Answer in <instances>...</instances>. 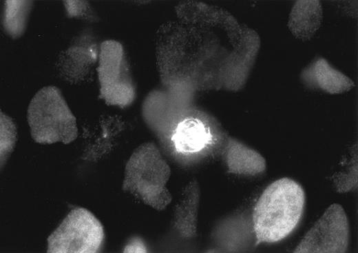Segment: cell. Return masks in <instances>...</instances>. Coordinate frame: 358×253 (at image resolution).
I'll return each mask as SVG.
<instances>
[{"mask_svg": "<svg viewBox=\"0 0 358 253\" xmlns=\"http://www.w3.org/2000/svg\"><path fill=\"white\" fill-rule=\"evenodd\" d=\"M199 26L181 21L162 24L156 37V66L162 88L176 99L193 103L198 91L221 89L220 72L229 52Z\"/></svg>", "mask_w": 358, "mask_h": 253, "instance_id": "1", "label": "cell"}, {"mask_svg": "<svg viewBox=\"0 0 358 253\" xmlns=\"http://www.w3.org/2000/svg\"><path fill=\"white\" fill-rule=\"evenodd\" d=\"M305 203V192L295 180L284 177L271 183L253 209L255 244L274 243L288 236L299 225Z\"/></svg>", "mask_w": 358, "mask_h": 253, "instance_id": "2", "label": "cell"}, {"mask_svg": "<svg viewBox=\"0 0 358 253\" xmlns=\"http://www.w3.org/2000/svg\"><path fill=\"white\" fill-rule=\"evenodd\" d=\"M226 138L217 123L193 106H183L166 131L158 138L160 145L178 162L194 163L221 150Z\"/></svg>", "mask_w": 358, "mask_h": 253, "instance_id": "3", "label": "cell"}, {"mask_svg": "<svg viewBox=\"0 0 358 253\" xmlns=\"http://www.w3.org/2000/svg\"><path fill=\"white\" fill-rule=\"evenodd\" d=\"M171 171L160 149L153 142L143 143L125 164L122 189L143 203L163 210L172 200L167 188Z\"/></svg>", "mask_w": 358, "mask_h": 253, "instance_id": "4", "label": "cell"}, {"mask_svg": "<svg viewBox=\"0 0 358 253\" xmlns=\"http://www.w3.org/2000/svg\"><path fill=\"white\" fill-rule=\"evenodd\" d=\"M27 121L32 139L39 144H68L78 136L76 117L60 89L54 85L35 93L28 107Z\"/></svg>", "mask_w": 358, "mask_h": 253, "instance_id": "5", "label": "cell"}, {"mask_svg": "<svg viewBox=\"0 0 358 253\" xmlns=\"http://www.w3.org/2000/svg\"><path fill=\"white\" fill-rule=\"evenodd\" d=\"M96 72L99 97L106 104L125 108L133 103L136 87L122 43L114 39L101 43Z\"/></svg>", "mask_w": 358, "mask_h": 253, "instance_id": "6", "label": "cell"}, {"mask_svg": "<svg viewBox=\"0 0 358 253\" xmlns=\"http://www.w3.org/2000/svg\"><path fill=\"white\" fill-rule=\"evenodd\" d=\"M103 224L89 210L76 207L47 239L48 253H97L105 242Z\"/></svg>", "mask_w": 358, "mask_h": 253, "instance_id": "7", "label": "cell"}, {"mask_svg": "<svg viewBox=\"0 0 358 253\" xmlns=\"http://www.w3.org/2000/svg\"><path fill=\"white\" fill-rule=\"evenodd\" d=\"M350 240L347 215L338 203L331 204L295 247V253H345Z\"/></svg>", "mask_w": 358, "mask_h": 253, "instance_id": "8", "label": "cell"}, {"mask_svg": "<svg viewBox=\"0 0 358 253\" xmlns=\"http://www.w3.org/2000/svg\"><path fill=\"white\" fill-rule=\"evenodd\" d=\"M261 40L253 29L242 26L238 42L224 59L221 72V89L238 92L246 85L255 63Z\"/></svg>", "mask_w": 358, "mask_h": 253, "instance_id": "9", "label": "cell"}, {"mask_svg": "<svg viewBox=\"0 0 358 253\" xmlns=\"http://www.w3.org/2000/svg\"><path fill=\"white\" fill-rule=\"evenodd\" d=\"M99 46L91 32L81 33L58 56L56 68L59 77L72 83L83 81L98 61Z\"/></svg>", "mask_w": 358, "mask_h": 253, "instance_id": "10", "label": "cell"}, {"mask_svg": "<svg viewBox=\"0 0 358 253\" xmlns=\"http://www.w3.org/2000/svg\"><path fill=\"white\" fill-rule=\"evenodd\" d=\"M300 80L310 89L330 94L344 93L355 86L352 79L322 57H317L303 68Z\"/></svg>", "mask_w": 358, "mask_h": 253, "instance_id": "11", "label": "cell"}, {"mask_svg": "<svg viewBox=\"0 0 358 253\" xmlns=\"http://www.w3.org/2000/svg\"><path fill=\"white\" fill-rule=\"evenodd\" d=\"M223 159L229 174L255 176L266 170L264 157L241 141L227 136L222 150Z\"/></svg>", "mask_w": 358, "mask_h": 253, "instance_id": "12", "label": "cell"}, {"mask_svg": "<svg viewBox=\"0 0 358 253\" xmlns=\"http://www.w3.org/2000/svg\"><path fill=\"white\" fill-rule=\"evenodd\" d=\"M180 21L201 26L205 23H220L227 29L229 36H237L241 31L235 19L227 11L209 6L203 3L185 1L178 3L175 7Z\"/></svg>", "mask_w": 358, "mask_h": 253, "instance_id": "13", "label": "cell"}, {"mask_svg": "<svg viewBox=\"0 0 358 253\" xmlns=\"http://www.w3.org/2000/svg\"><path fill=\"white\" fill-rule=\"evenodd\" d=\"M199 203V184L193 179L185 186L173 210V227L184 239L197 235Z\"/></svg>", "mask_w": 358, "mask_h": 253, "instance_id": "14", "label": "cell"}, {"mask_svg": "<svg viewBox=\"0 0 358 253\" xmlns=\"http://www.w3.org/2000/svg\"><path fill=\"white\" fill-rule=\"evenodd\" d=\"M323 8L319 0H298L292 6L287 22L291 34L297 39H310L320 28Z\"/></svg>", "mask_w": 358, "mask_h": 253, "instance_id": "15", "label": "cell"}, {"mask_svg": "<svg viewBox=\"0 0 358 253\" xmlns=\"http://www.w3.org/2000/svg\"><path fill=\"white\" fill-rule=\"evenodd\" d=\"M33 3L29 0L3 1L2 27L6 35L12 39H17L24 34Z\"/></svg>", "mask_w": 358, "mask_h": 253, "instance_id": "16", "label": "cell"}, {"mask_svg": "<svg viewBox=\"0 0 358 253\" xmlns=\"http://www.w3.org/2000/svg\"><path fill=\"white\" fill-rule=\"evenodd\" d=\"M17 141V128L10 116L0 112V163L1 169L6 165L14 150Z\"/></svg>", "mask_w": 358, "mask_h": 253, "instance_id": "17", "label": "cell"}, {"mask_svg": "<svg viewBox=\"0 0 358 253\" xmlns=\"http://www.w3.org/2000/svg\"><path fill=\"white\" fill-rule=\"evenodd\" d=\"M334 183L338 192H348L357 186V157L353 152L350 167L346 172H340L334 177Z\"/></svg>", "mask_w": 358, "mask_h": 253, "instance_id": "18", "label": "cell"}, {"mask_svg": "<svg viewBox=\"0 0 358 253\" xmlns=\"http://www.w3.org/2000/svg\"><path fill=\"white\" fill-rule=\"evenodd\" d=\"M63 3L69 18L80 19L88 21H96V13L89 1H64Z\"/></svg>", "mask_w": 358, "mask_h": 253, "instance_id": "19", "label": "cell"}, {"mask_svg": "<svg viewBox=\"0 0 358 253\" xmlns=\"http://www.w3.org/2000/svg\"><path fill=\"white\" fill-rule=\"evenodd\" d=\"M125 253H146L148 247L146 243L139 236L130 238L123 247Z\"/></svg>", "mask_w": 358, "mask_h": 253, "instance_id": "20", "label": "cell"}]
</instances>
